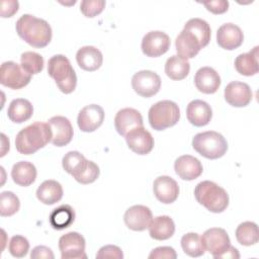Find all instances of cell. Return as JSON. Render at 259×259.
I'll return each instance as SVG.
<instances>
[{
    "mask_svg": "<svg viewBox=\"0 0 259 259\" xmlns=\"http://www.w3.org/2000/svg\"><path fill=\"white\" fill-rule=\"evenodd\" d=\"M15 29L19 37L33 48H45L52 39V28L49 22L30 14L20 16L16 21Z\"/></svg>",
    "mask_w": 259,
    "mask_h": 259,
    "instance_id": "obj_1",
    "label": "cell"
},
{
    "mask_svg": "<svg viewBox=\"0 0 259 259\" xmlns=\"http://www.w3.org/2000/svg\"><path fill=\"white\" fill-rule=\"evenodd\" d=\"M52 141V131L48 122L35 121L22 128L15 138V148L23 155H30Z\"/></svg>",
    "mask_w": 259,
    "mask_h": 259,
    "instance_id": "obj_2",
    "label": "cell"
},
{
    "mask_svg": "<svg viewBox=\"0 0 259 259\" xmlns=\"http://www.w3.org/2000/svg\"><path fill=\"white\" fill-rule=\"evenodd\" d=\"M64 170L71 174L81 184L93 183L100 174L99 167L93 161L87 160L78 151L68 152L62 160Z\"/></svg>",
    "mask_w": 259,
    "mask_h": 259,
    "instance_id": "obj_3",
    "label": "cell"
},
{
    "mask_svg": "<svg viewBox=\"0 0 259 259\" xmlns=\"http://www.w3.org/2000/svg\"><path fill=\"white\" fill-rule=\"evenodd\" d=\"M194 196L197 202L210 212H223L229 205L228 192L209 180L201 181L195 186Z\"/></svg>",
    "mask_w": 259,
    "mask_h": 259,
    "instance_id": "obj_4",
    "label": "cell"
},
{
    "mask_svg": "<svg viewBox=\"0 0 259 259\" xmlns=\"http://www.w3.org/2000/svg\"><path fill=\"white\" fill-rule=\"evenodd\" d=\"M48 73L65 94L72 93L77 85L76 73L67 57L55 55L48 62Z\"/></svg>",
    "mask_w": 259,
    "mask_h": 259,
    "instance_id": "obj_5",
    "label": "cell"
},
{
    "mask_svg": "<svg viewBox=\"0 0 259 259\" xmlns=\"http://www.w3.org/2000/svg\"><path fill=\"white\" fill-rule=\"evenodd\" d=\"M192 147L202 157L214 160L226 154L228 143L220 133L207 131L194 136L192 139Z\"/></svg>",
    "mask_w": 259,
    "mask_h": 259,
    "instance_id": "obj_6",
    "label": "cell"
},
{
    "mask_svg": "<svg viewBox=\"0 0 259 259\" xmlns=\"http://www.w3.org/2000/svg\"><path fill=\"white\" fill-rule=\"evenodd\" d=\"M180 118L178 105L171 100H161L153 104L148 113L149 123L155 131H164L175 125Z\"/></svg>",
    "mask_w": 259,
    "mask_h": 259,
    "instance_id": "obj_7",
    "label": "cell"
},
{
    "mask_svg": "<svg viewBox=\"0 0 259 259\" xmlns=\"http://www.w3.org/2000/svg\"><path fill=\"white\" fill-rule=\"evenodd\" d=\"M201 242L205 251H208L213 258H225L231 248V240L228 233L222 228L207 229L201 236Z\"/></svg>",
    "mask_w": 259,
    "mask_h": 259,
    "instance_id": "obj_8",
    "label": "cell"
},
{
    "mask_svg": "<svg viewBox=\"0 0 259 259\" xmlns=\"http://www.w3.org/2000/svg\"><path fill=\"white\" fill-rule=\"evenodd\" d=\"M31 80V75L23 70L21 65L13 61L2 63L0 68V83L10 89H21Z\"/></svg>",
    "mask_w": 259,
    "mask_h": 259,
    "instance_id": "obj_9",
    "label": "cell"
},
{
    "mask_svg": "<svg viewBox=\"0 0 259 259\" xmlns=\"http://www.w3.org/2000/svg\"><path fill=\"white\" fill-rule=\"evenodd\" d=\"M132 87L142 97H152L157 94L161 87L160 76L150 70L137 72L132 78Z\"/></svg>",
    "mask_w": 259,
    "mask_h": 259,
    "instance_id": "obj_10",
    "label": "cell"
},
{
    "mask_svg": "<svg viewBox=\"0 0 259 259\" xmlns=\"http://www.w3.org/2000/svg\"><path fill=\"white\" fill-rule=\"evenodd\" d=\"M85 239L77 232H69L59 239V249L62 259L87 258L85 254Z\"/></svg>",
    "mask_w": 259,
    "mask_h": 259,
    "instance_id": "obj_11",
    "label": "cell"
},
{
    "mask_svg": "<svg viewBox=\"0 0 259 259\" xmlns=\"http://www.w3.org/2000/svg\"><path fill=\"white\" fill-rule=\"evenodd\" d=\"M144 55L157 58L168 52L170 48V37L163 31L152 30L146 33L141 45Z\"/></svg>",
    "mask_w": 259,
    "mask_h": 259,
    "instance_id": "obj_12",
    "label": "cell"
},
{
    "mask_svg": "<svg viewBox=\"0 0 259 259\" xmlns=\"http://www.w3.org/2000/svg\"><path fill=\"white\" fill-rule=\"evenodd\" d=\"M104 120V110L100 105L89 104L83 107L78 114L77 123L84 133L96 131Z\"/></svg>",
    "mask_w": 259,
    "mask_h": 259,
    "instance_id": "obj_13",
    "label": "cell"
},
{
    "mask_svg": "<svg viewBox=\"0 0 259 259\" xmlns=\"http://www.w3.org/2000/svg\"><path fill=\"white\" fill-rule=\"evenodd\" d=\"M52 131L51 143L57 147H64L68 145L73 138L74 131L70 120L61 115L53 116L48 120Z\"/></svg>",
    "mask_w": 259,
    "mask_h": 259,
    "instance_id": "obj_14",
    "label": "cell"
},
{
    "mask_svg": "<svg viewBox=\"0 0 259 259\" xmlns=\"http://www.w3.org/2000/svg\"><path fill=\"white\" fill-rule=\"evenodd\" d=\"M128 148L138 155H147L154 148V138L144 126H139L125 135Z\"/></svg>",
    "mask_w": 259,
    "mask_h": 259,
    "instance_id": "obj_15",
    "label": "cell"
},
{
    "mask_svg": "<svg viewBox=\"0 0 259 259\" xmlns=\"http://www.w3.org/2000/svg\"><path fill=\"white\" fill-rule=\"evenodd\" d=\"M153 219L151 209L148 206L137 204L127 208L123 215L126 227L136 232H142L149 228Z\"/></svg>",
    "mask_w": 259,
    "mask_h": 259,
    "instance_id": "obj_16",
    "label": "cell"
},
{
    "mask_svg": "<svg viewBox=\"0 0 259 259\" xmlns=\"http://www.w3.org/2000/svg\"><path fill=\"white\" fill-rule=\"evenodd\" d=\"M253 97L252 90L247 83L233 81L225 88V99L234 107L247 106Z\"/></svg>",
    "mask_w": 259,
    "mask_h": 259,
    "instance_id": "obj_17",
    "label": "cell"
},
{
    "mask_svg": "<svg viewBox=\"0 0 259 259\" xmlns=\"http://www.w3.org/2000/svg\"><path fill=\"white\" fill-rule=\"evenodd\" d=\"M153 191L160 202L169 204L178 198L179 186L173 178L163 175L154 180Z\"/></svg>",
    "mask_w": 259,
    "mask_h": 259,
    "instance_id": "obj_18",
    "label": "cell"
},
{
    "mask_svg": "<svg viewBox=\"0 0 259 259\" xmlns=\"http://www.w3.org/2000/svg\"><path fill=\"white\" fill-rule=\"evenodd\" d=\"M244 40L242 29L234 23H225L217 31V42L225 50L233 51L239 48Z\"/></svg>",
    "mask_w": 259,
    "mask_h": 259,
    "instance_id": "obj_19",
    "label": "cell"
},
{
    "mask_svg": "<svg viewBox=\"0 0 259 259\" xmlns=\"http://www.w3.org/2000/svg\"><path fill=\"white\" fill-rule=\"evenodd\" d=\"M143 117L140 111L135 108L125 107L117 111L114 117V126L116 132L125 137V135L132 130L143 126Z\"/></svg>",
    "mask_w": 259,
    "mask_h": 259,
    "instance_id": "obj_20",
    "label": "cell"
},
{
    "mask_svg": "<svg viewBox=\"0 0 259 259\" xmlns=\"http://www.w3.org/2000/svg\"><path fill=\"white\" fill-rule=\"evenodd\" d=\"M175 47L177 56L184 59L194 58L198 52L203 48L199 39L189 30L183 28L175 39Z\"/></svg>",
    "mask_w": 259,
    "mask_h": 259,
    "instance_id": "obj_21",
    "label": "cell"
},
{
    "mask_svg": "<svg viewBox=\"0 0 259 259\" xmlns=\"http://www.w3.org/2000/svg\"><path fill=\"white\" fill-rule=\"evenodd\" d=\"M174 170L181 179L191 181L202 174L203 168L197 158L190 155H182L175 160Z\"/></svg>",
    "mask_w": 259,
    "mask_h": 259,
    "instance_id": "obj_22",
    "label": "cell"
},
{
    "mask_svg": "<svg viewBox=\"0 0 259 259\" xmlns=\"http://www.w3.org/2000/svg\"><path fill=\"white\" fill-rule=\"evenodd\" d=\"M194 84L198 91L204 94H212L218 91L221 85V77L214 69L202 67L195 73Z\"/></svg>",
    "mask_w": 259,
    "mask_h": 259,
    "instance_id": "obj_23",
    "label": "cell"
},
{
    "mask_svg": "<svg viewBox=\"0 0 259 259\" xmlns=\"http://www.w3.org/2000/svg\"><path fill=\"white\" fill-rule=\"evenodd\" d=\"M186 116L188 121L194 126H204L209 123L212 117L210 105L200 99L192 100L186 108Z\"/></svg>",
    "mask_w": 259,
    "mask_h": 259,
    "instance_id": "obj_24",
    "label": "cell"
},
{
    "mask_svg": "<svg viewBox=\"0 0 259 259\" xmlns=\"http://www.w3.org/2000/svg\"><path fill=\"white\" fill-rule=\"evenodd\" d=\"M76 61L78 66L84 71L93 72L101 67L103 56L97 48L93 46H85L77 51Z\"/></svg>",
    "mask_w": 259,
    "mask_h": 259,
    "instance_id": "obj_25",
    "label": "cell"
},
{
    "mask_svg": "<svg viewBox=\"0 0 259 259\" xmlns=\"http://www.w3.org/2000/svg\"><path fill=\"white\" fill-rule=\"evenodd\" d=\"M175 232V224L168 215H159L152 219L149 226L150 237L154 240L163 241L170 239Z\"/></svg>",
    "mask_w": 259,
    "mask_h": 259,
    "instance_id": "obj_26",
    "label": "cell"
},
{
    "mask_svg": "<svg viewBox=\"0 0 259 259\" xmlns=\"http://www.w3.org/2000/svg\"><path fill=\"white\" fill-rule=\"evenodd\" d=\"M35 166L27 161H19L15 163L11 170V178L14 183L19 186H29L36 179Z\"/></svg>",
    "mask_w": 259,
    "mask_h": 259,
    "instance_id": "obj_27",
    "label": "cell"
},
{
    "mask_svg": "<svg viewBox=\"0 0 259 259\" xmlns=\"http://www.w3.org/2000/svg\"><path fill=\"white\" fill-rule=\"evenodd\" d=\"M36 197L44 204H55L63 197V187L56 180H46L38 186L36 190Z\"/></svg>",
    "mask_w": 259,
    "mask_h": 259,
    "instance_id": "obj_28",
    "label": "cell"
},
{
    "mask_svg": "<svg viewBox=\"0 0 259 259\" xmlns=\"http://www.w3.org/2000/svg\"><path fill=\"white\" fill-rule=\"evenodd\" d=\"M32 104L24 98L13 99L7 109L8 118L15 123H21L28 120L32 116Z\"/></svg>",
    "mask_w": 259,
    "mask_h": 259,
    "instance_id": "obj_29",
    "label": "cell"
},
{
    "mask_svg": "<svg viewBox=\"0 0 259 259\" xmlns=\"http://www.w3.org/2000/svg\"><path fill=\"white\" fill-rule=\"evenodd\" d=\"M258 47L252 51L240 54L235 59V69L237 72L244 76H253L258 73Z\"/></svg>",
    "mask_w": 259,
    "mask_h": 259,
    "instance_id": "obj_30",
    "label": "cell"
},
{
    "mask_svg": "<svg viewBox=\"0 0 259 259\" xmlns=\"http://www.w3.org/2000/svg\"><path fill=\"white\" fill-rule=\"evenodd\" d=\"M75 221V211L69 204H62L53 209L49 222L55 230H64L70 227Z\"/></svg>",
    "mask_w": 259,
    "mask_h": 259,
    "instance_id": "obj_31",
    "label": "cell"
},
{
    "mask_svg": "<svg viewBox=\"0 0 259 259\" xmlns=\"http://www.w3.org/2000/svg\"><path fill=\"white\" fill-rule=\"evenodd\" d=\"M190 64L177 55L171 56L165 64V73L172 80H183L189 74Z\"/></svg>",
    "mask_w": 259,
    "mask_h": 259,
    "instance_id": "obj_32",
    "label": "cell"
},
{
    "mask_svg": "<svg viewBox=\"0 0 259 259\" xmlns=\"http://www.w3.org/2000/svg\"><path fill=\"white\" fill-rule=\"evenodd\" d=\"M236 239L243 246H251L258 242V227L253 222L241 223L236 229Z\"/></svg>",
    "mask_w": 259,
    "mask_h": 259,
    "instance_id": "obj_33",
    "label": "cell"
},
{
    "mask_svg": "<svg viewBox=\"0 0 259 259\" xmlns=\"http://www.w3.org/2000/svg\"><path fill=\"white\" fill-rule=\"evenodd\" d=\"M184 28L191 31L199 39L203 48L208 45L210 40L211 29L205 20L201 18H191L185 23Z\"/></svg>",
    "mask_w": 259,
    "mask_h": 259,
    "instance_id": "obj_34",
    "label": "cell"
},
{
    "mask_svg": "<svg viewBox=\"0 0 259 259\" xmlns=\"http://www.w3.org/2000/svg\"><path fill=\"white\" fill-rule=\"evenodd\" d=\"M181 247L184 253L190 257H199L204 254L201 237L197 233H187L181 238Z\"/></svg>",
    "mask_w": 259,
    "mask_h": 259,
    "instance_id": "obj_35",
    "label": "cell"
},
{
    "mask_svg": "<svg viewBox=\"0 0 259 259\" xmlns=\"http://www.w3.org/2000/svg\"><path fill=\"white\" fill-rule=\"evenodd\" d=\"M20 65L25 72L35 75L44 69V58L35 52H24L20 56Z\"/></svg>",
    "mask_w": 259,
    "mask_h": 259,
    "instance_id": "obj_36",
    "label": "cell"
},
{
    "mask_svg": "<svg viewBox=\"0 0 259 259\" xmlns=\"http://www.w3.org/2000/svg\"><path fill=\"white\" fill-rule=\"evenodd\" d=\"M19 198L11 191H3L0 194V214L1 217H11L19 210Z\"/></svg>",
    "mask_w": 259,
    "mask_h": 259,
    "instance_id": "obj_37",
    "label": "cell"
},
{
    "mask_svg": "<svg viewBox=\"0 0 259 259\" xmlns=\"http://www.w3.org/2000/svg\"><path fill=\"white\" fill-rule=\"evenodd\" d=\"M9 253L16 258H22L24 257L28 250H29V242L28 240L20 235L13 236L10 239L9 245H8Z\"/></svg>",
    "mask_w": 259,
    "mask_h": 259,
    "instance_id": "obj_38",
    "label": "cell"
},
{
    "mask_svg": "<svg viewBox=\"0 0 259 259\" xmlns=\"http://www.w3.org/2000/svg\"><path fill=\"white\" fill-rule=\"evenodd\" d=\"M105 7L104 0H83L80 4V10L84 16L88 18L95 17L100 14Z\"/></svg>",
    "mask_w": 259,
    "mask_h": 259,
    "instance_id": "obj_39",
    "label": "cell"
},
{
    "mask_svg": "<svg viewBox=\"0 0 259 259\" xmlns=\"http://www.w3.org/2000/svg\"><path fill=\"white\" fill-rule=\"evenodd\" d=\"M96 258H115V259H122L123 254L119 247L114 245H106L99 249L98 253L96 254Z\"/></svg>",
    "mask_w": 259,
    "mask_h": 259,
    "instance_id": "obj_40",
    "label": "cell"
},
{
    "mask_svg": "<svg viewBox=\"0 0 259 259\" xmlns=\"http://www.w3.org/2000/svg\"><path fill=\"white\" fill-rule=\"evenodd\" d=\"M149 258L150 259H160V258L176 259L177 254L172 247L164 246V247H157V248L153 249L149 255Z\"/></svg>",
    "mask_w": 259,
    "mask_h": 259,
    "instance_id": "obj_41",
    "label": "cell"
},
{
    "mask_svg": "<svg viewBox=\"0 0 259 259\" xmlns=\"http://www.w3.org/2000/svg\"><path fill=\"white\" fill-rule=\"evenodd\" d=\"M202 4L205 6V8L213 13V14H223L227 12L229 8V2L226 0H213V1H204Z\"/></svg>",
    "mask_w": 259,
    "mask_h": 259,
    "instance_id": "obj_42",
    "label": "cell"
},
{
    "mask_svg": "<svg viewBox=\"0 0 259 259\" xmlns=\"http://www.w3.org/2000/svg\"><path fill=\"white\" fill-rule=\"evenodd\" d=\"M19 3L18 1L13 0H3L1 1V17H11L13 14H15L18 10Z\"/></svg>",
    "mask_w": 259,
    "mask_h": 259,
    "instance_id": "obj_43",
    "label": "cell"
},
{
    "mask_svg": "<svg viewBox=\"0 0 259 259\" xmlns=\"http://www.w3.org/2000/svg\"><path fill=\"white\" fill-rule=\"evenodd\" d=\"M30 258L31 259H54L55 255L53 251L46 246H36L32 249L30 253Z\"/></svg>",
    "mask_w": 259,
    "mask_h": 259,
    "instance_id": "obj_44",
    "label": "cell"
}]
</instances>
